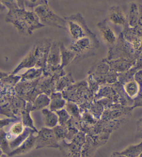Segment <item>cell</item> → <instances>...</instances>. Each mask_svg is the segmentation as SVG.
<instances>
[{"label": "cell", "mask_w": 142, "mask_h": 157, "mask_svg": "<svg viewBox=\"0 0 142 157\" xmlns=\"http://www.w3.org/2000/svg\"><path fill=\"white\" fill-rule=\"evenodd\" d=\"M6 20L13 24L21 33L25 34H31L34 29L43 26L36 14L21 9L9 10Z\"/></svg>", "instance_id": "1"}, {"label": "cell", "mask_w": 142, "mask_h": 157, "mask_svg": "<svg viewBox=\"0 0 142 157\" xmlns=\"http://www.w3.org/2000/svg\"><path fill=\"white\" fill-rule=\"evenodd\" d=\"M86 137L87 134L84 132H78L71 141L63 140L60 142L59 148L63 157H81Z\"/></svg>", "instance_id": "2"}, {"label": "cell", "mask_w": 142, "mask_h": 157, "mask_svg": "<svg viewBox=\"0 0 142 157\" xmlns=\"http://www.w3.org/2000/svg\"><path fill=\"white\" fill-rule=\"evenodd\" d=\"M35 12L41 22L61 29H64L65 26V21L56 15L46 4H42L35 7Z\"/></svg>", "instance_id": "3"}, {"label": "cell", "mask_w": 142, "mask_h": 157, "mask_svg": "<svg viewBox=\"0 0 142 157\" xmlns=\"http://www.w3.org/2000/svg\"><path fill=\"white\" fill-rule=\"evenodd\" d=\"M60 141L56 136L53 128H45L37 132L35 147L40 149L42 147L59 148Z\"/></svg>", "instance_id": "4"}, {"label": "cell", "mask_w": 142, "mask_h": 157, "mask_svg": "<svg viewBox=\"0 0 142 157\" xmlns=\"http://www.w3.org/2000/svg\"><path fill=\"white\" fill-rule=\"evenodd\" d=\"M36 139L37 136H34V134L31 135V136L27 138L26 140H24L18 147L10 151L9 156L10 157H11L15 155H20V154L28 152L30 150H31L33 148L35 147Z\"/></svg>", "instance_id": "5"}, {"label": "cell", "mask_w": 142, "mask_h": 157, "mask_svg": "<svg viewBox=\"0 0 142 157\" xmlns=\"http://www.w3.org/2000/svg\"><path fill=\"white\" fill-rule=\"evenodd\" d=\"M61 50L58 46L53 44L49 53L47 58L48 64L51 68L56 69L61 64Z\"/></svg>", "instance_id": "6"}, {"label": "cell", "mask_w": 142, "mask_h": 157, "mask_svg": "<svg viewBox=\"0 0 142 157\" xmlns=\"http://www.w3.org/2000/svg\"><path fill=\"white\" fill-rule=\"evenodd\" d=\"M42 113L44 116V123L46 128H54L59 124V119L57 113L48 109H43Z\"/></svg>", "instance_id": "7"}, {"label": "cell", "mask_w": 142, "mask_h": 157, "mask_svg": "<svg viewBox=\"0 0 142 157\" xmlns=\"http://www.w3.org/2000/svg\"><path fill=\"white\" fill-rule=\"evenodd\" d=\"M51 101L49 106V109L53 111L54 112H56L57 111H59L62 109H64V107L66 106V101L62 95L60 93H53L51 94Z\"/></svg>", "instance_id": "8"}, {"label": "cell", "mask_w": 142, "mask_h": 157, "mask_svg": "<svg viewBox=\"0 0 142 157\" xmlns=\"http://www.w3.org/2000/svg\"><path fill=\"white\" fill-rule=\"evenodd\" d=\"M68 29L71 36L73 39L78 40L85 36V31L81 25L73 21H68Z\"/></svg>", "instance_id": "9"}, {"label": "cell", "mask_w": 142, "mask_h": 157, "mask_svg": "<svg viewBox=\"0 0 142 157\" xmlns=\"http://www.w3.org/2000/svg\"><path fill=\"white\" fill-rule=\"evenodd\" d=\"M91 47V42L89 38H81L71 45L70 50L75 53H81L89 50Z\"/></svg>", "instance_id": "10"}, {"label": "cell", "mask_w": 142, "mask_h": 157, "mask_svg": "<svg viewBox=\"0 0 142 157\" xmlns=\"http://www.w3.org/2000/svg\"><path fill=\"white\" fill-rule=\"evenodd\" d=\"M50 98L45 94H40L33 102V111L45 109L50 104Z\"/></svg>", "instance_id": "11"}, {"label": "cell", "mask_w": 142, "mask_h": 157, "mask_svg": "<svg viewBox=\"0 0 142 157\" xmlns=\"http://www.w3.org/2000/svg\"><path fill=\"white\" fill-rule=\"evenodd\" d=\"M110 20L115 24L123 25L125 23V18L119 7L114 6L111 9Z\"/></svg>", "instance_id": "12"}, {"label": "cell", "mask_w": 142, "mask_h": 157, "mask_svg": "<svg viewBox=\"0 0 142 157\" xmlns=\"http://www.w3.org/2000/svg\"><path fill=\"white\" fill-rule=\"evenodd\" d=\"M26 128V127L24 126L22 122H21V123H17L13 124L11 127V128L10 129L9 133H8L6 134V138L8 140H9V142L10 139H11L13 138V139L11 140V141H13V140H15L16 138L20 136L22 134H23V132L25 131Z\"/></svg>", "instance_id": "13"}, {"label": "cell", "mask_w": 142, "mask_h": 157, "mask_svg": "<svg viewBox=\"0 0 142 157\" xmlns=\"http://www.w3.org/2000/svg\"><path fill=\"white\" fill-rule=\"evenodd\" d=\"M121 154L128 157H138L142 154V142L138 145L128 146L121 151Z\"/></svg>", "instance_id": "14"}, {"label": "cell", "mask_w": 142, "mask_h": 157, "mask_svg": "<svg viewBox=\"0 0 142 157\" xmlns=\"http://www.w3.org/2000/svg\"><path fill=\"white\" fill-rule=\"evenodd\" d=\"M101 33L103 39L109 44H114L116 42V37L112 30L108 26H103L101 29Z\"/></svg>", "instance_id": "15"}, {"label": "cell", "mask_w": 142, "mask_h": 157, "mask_svg": "<svg viewBox=\"0 0 142 157\" xmlns=\"http://www.w3.org/2000/svg\"><path fill=\"white\" fill-rule=\"evenodd\" d=\"M42 69L41 68H30L23 75H21L22 80H33L39 78L42 74Z\"/></svg>", "instance_id": "16"}, {"label": "cell", "mask_w": 142, "mask_h": 157, "mask_svg": "<svg viewBox=\"0 0 142 157\" xmlns=\"http://www.w3.org/2000/svg\"><path fill=\"white\" fill-rule=\"evenodd\" d=\"M124 89L127 95L130 98H134L139 92V85L135 81H129L124 86Z\"/></svg>", "instance_id": "17"}, {"label": "cell", "mask_w": 142, "mask_h": 157, "mask_svg": "<svg viewBox=\"0 0 142 157\" xmlns=\"http://www.w3.org/2000/svg\"><path fill=\"white\" fill-rule=\"evenodd\" d=\"M65 107H66L65 109H66V110L67 111V112L69 113V115L72 116V118H76V119H78L81 118V110L75 102H67Z\"/></svg>", "instance_id": "18"}, {"label": "cell", "mask_w": 142, "mask_h": 157, "mask_svg": "<svg viewBox=\"0 0 142 157\" xmlns=\"http://www.w3.org/2000/svg\"><path fill=\"white\" fill-rule=\"evenodd\" d=\"M61 50V59H62V67L67 66L69 62L72 60L75 56V53L72 51L67 50L62 47Z\"/></svg>", "instance_id": "19"}, {"label": "cell", "mask_w": 142, "mask_h": 157, "mask_svg": "<svg viewBox=\"0 0 142 157\" xmlns=\"http://www.w3.org/2000/svg\"><path fill=\"white\" fill-rule=\"evenodd\" d=\"M58 116L59 119V124L62 126H66L67 123L72 118V116L67 112L66 109H62L56 112Z\"/></svg>", "instance_id": "20"}, {"label": "cell", "mask_w": 142, "mask_h": 157, "mask_svg": "<svg viewBox=\"0 0 142 157\" xmlns=\"http://www.w3.org/2000/svg\"><path fill=\"white\" fill-rule=\"evenodd\" d=\"M71 80H71L70 78H69L67 76L61 78V79L57 82V84L56 85V89L58 91H61L62 89H64L65 87H67V86H69V85L71 82Z\"/></svg>", "instance_id": "21"}, {"label": "cell", "mask_w": 142, "mask_h": 157, "mask_svg": "<svg viewBox=\"0 0 142 157\" xmlns=\"http://www.w3.org/2000/svg\"><path fill=\"white\" fill-rule=\"evenodd\" d=\"M0 2L9 10L19 9L16 0H0Z\"/></svg>", "instance_id": "22"}, {"label": "cell", "mask_w": 142, "mask_h": 157, "mask_svg": "<svg viewBox=\"0 0 142 157\" xmlns=\"http://www.w3.org/2000/svg\"><path fill=\"white\" fill-rule=\"evenodd\" d=\"M46 4V0H24V6L29 7H37L42 4Z\"/></svg>", "instance_id": "23"}, {"label": "cell", "mask_w": 142, "mask_h": 157, "mask_svg": "<svg viewBox=\"0 0 142 157\" xmlns=\"http://www.w3.org/2000/svg\"><path fill=\"white\" fill-rule=\"evenodd\" d=\"M110 157H128V156L121 154V152H117V151H116V152H114L112 154Z\"/></svg>", "instance_id": "24"}, {"label": "cell", "mask_w": 142, "mask_h": 157, "mask_svg": "<svg viewBox=\"0 0 142 157\" xmlns=\"http://www.w3.org/2000/svg\"><path fill=\"white\" fill-rule=\"evenodd\" d=\"M8 76V74L5 72H3L2 71H0V79H4V78H6Z\"/></svg>", "instance_id": "25"}, {"label": "cell", "mask_w": 142, "mask_h": 157, "mask_svg": "<svg viewBox=\"0 0 142 157\" xmlns=\"http://www.w3.org/2000/svg\"><path fill=\"white\" fill-rule=\"evenodd\" d=\"M6 9H7L5 7L4 5L1 3V2H0V13L5 11V10H6Z\"/></svg>", "instance_id": "26"}, {"label": "cell", "mask_w": 142, "mask_h": 157, "mask_svg": "<svg viewBox=\"0 0 142 157\" xmlns=\"http://www.w3.org/2000/svg\"><path fill=\"white\" fill-rule=\"evenodd\" d=\"M0 157H10V156L6 154H2V155L0 156Z\"/></svg>", "instance_id": "27"}, {"label": "cell", "mask_w": 142, "mask_h": 157, "mask_svg": "<svg viewBox=\"0 0 142 157\" xmlns=\"http://www.w3.org/2000/svg\"><path fill=\"white\" fill-rule=\"evenodd\" d=\"M138 157H142V154H141V155H140V156H138Z\"/></svg>", "instance_id": "28"}]
</instances>
